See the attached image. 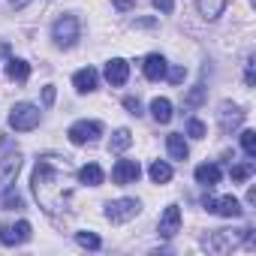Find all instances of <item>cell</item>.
<instances>
[{"label": "cell", "instance_id": "1", "mask_svg": "<svg viewBox=\"0 0 256 256\" xmlns=\"http://www.w3.org/2000/svg\"><path fill=\"white\" fill-rule=\"evenodd\" d=\"M70 172H72V166H70L66 157H40L36 160V169H34L30 184H34L36 202L48 214L70 208V196H72V190L66 187Z\"/></svg>", "mask_w": 256, "mask_h": 256}, {"label": "cell", "instance_id": "2", "mask_svg": "<svg viewBox=\"0 0 256 256\" xmlns=\"http://www.w3.org/2000/svg\"><path fill=\"white\" fill-rule=\"evenodd\" d=\"M250 238V226H244V229H214L211 235H205V250H211V253H229V250H235L238 244H244Z\"/></svg>", "mask_w": 256, "mask_h": 256}, {"label": "cell", "instance_id": "3", "mask_svg": "<svg viewBox=\"0 0 256 256\" xmlns=\"http://www.w3.org/2000/svg\"><path fill=\"white\" fill-rule=\"evenodd\" d=\"M78 36H82V24H78L76 16H60V18L54 22V28H52V40H54L60 48H72V46L78 42Z\"/></svg>", "mask_w": 256, "mask_h": 256}, {"label": "cell", "instance_id": "4", "mask_svg": "<svg viewBox=\"0 0 256 256\" xmlns=\"http://www.w3.org/2000/svg\"><path fill=\"white\" fill-rule=\"evenodd\" d=\"M10 126L16 133H28L34 126H40V108L34 102H16L10 112Z\"/></svg>", "mask_w": 256, "mask_h": 256}, {"label": "cell", "instance_id": "5", "mask_svg": "<svg viewBox=\"0 0 256 256\" xmlns=\"http://www.w3.org/2000/svg\"><path fill=\"white\" fill-rule=\"evenodd\" d=\"M139 211H142V202L139 199H114V202L106 205V217L112 223H130Z\"/></svg>", "mask_w": 256, "mask_h": 256}, {"label": "cell", "instance_id": "6", "mask_svg": "<svg viewBox=\"0 0 256 256\" xmlns=\"http://www.w3.org/2000/svg\"><path fill=\"white\" fill-rule=\"evenodd\" d=\"M66 136H70L72 145H90V142H96L102 136V124L100 120H76Z\"/></svg>", "mask_w": 256, "mask_h": 256}, {"label": "cell", "instance_id": "7", "mask_svg": "<svg viewBox=\"0 0 256 256\" xmlns=\"http://www.w3.org/2000/svg\"><path fill=\"white\" fill-rule=\"evenodd\" d=\"M139 175H142L139 160H118V163L112 166V181H114V184H136Z\"/></svg>", "mask_w": 256, "mask_h": 256}, {"label": "cell", "instance_id": "8", "mask_svg": "<svg viewBox=\"0 0 256 256\" xmlns=\"http://www.w3.org/2000/svg\"><path fill=\"white\" fill-rule=\"evenodd\" d=\"M30 223L28 220H18L16 226H0V241H4L6 247H16V244H24L30 241Z\"/></svg>", "mask_w": 256, "mask_h": 256}, {"label": "cell", "instance_id": "9", "mask_svg": "<svg viewBox=\"0 0 256 256\" xmlns=\"http://www.w3.org/2000/svg\"><path fill=\"white\" fill-rule=\"evenodd\" d=\"M18 172H22V157L18 154H6L4 160H0V193L16 184Z\"/></svg>", "mask_w": 256, "mask_h": 256}, {"label": "cell", "instance_id": "10", "mask_svg": "<svg viewBox=\"0 0 256 256\" xmlns=\"http://www.w3.org/2000/svg\"><path fill=\"white\" fill-rule=\"evenodd\" d=\"M220 130L223 133H232V130H238V126L244 124V112L238 108V106H232V102H220Z\"/></svg>", "mask_w": 256, "mask_h": 256}, {"label": "cell", "instance_id": "11", "mask_svg": "<svg viewBox=\"0 0 256 256\" xmlns=\"http://www.w3.org/2000/svg\"><path fill=\"white\" fill-rule=\"evenodd\" d=\"M126 78H130V64H126L124 58H112L106 64V82L120 88V84H126Z\"/></svg>", "mask_w": 256, "mask_h": 256}, {"label": "cell", "instance_id": "12", "mask_svg": "<svg viewBox=\"0 0 256 256\" xmlns=\"http://www.w3.org/2000/svg\"><path fill=\"white\" fill-rule=\"evenodd\" d=\"M160 235L163 238H172L178 229H181V208L178 205H166V211H163V217H160Z\"/></svg>", "mask_w": 256, "mask_h": 256}, {"label": "cell", "instance_id": "13", "mask_svg": "<svg viewBox=\"0 0 256 256\" xmlns=\"http://www.w3.org/2000/svg\"><path fill=\"white\" fill-rule=\"evenodd\" d=\"M142 70H145V78L160 82V78H166L169 64H166V58H163V54H148V58H145V64H142Z\"/></svg>", "mask_w": 256, "mask_h": 256}, {"label": "cell", "instance_id": "14", "mask_svg": "<svg viewBox=\"0 0 256 256\" xmlns=\"http://www.w3.org/2000/svg\"><path fill=\"white\" fill-rule=\"evenodd\" d=\"M96 82H100V76H96L94 66H84V70H78V72L72 76V84H76L78 94H90V90H96Z\"/></svg>", "mask_w": 256, "mask_h": 256}, {"label": "cell", "instance_id": "15", "mask_svg": "<svg viewBox=\"0 0 256 256\" xmlns=\"http://www.w3.org/2000/svg\"><path fill=\"white\" fill-rule=\"evenodd\" d=\"M211 214H220V217H241L244 214V208H241V202L235 199V196H223V199H214V211Z\"/></svg>", "mask_w": 256, "mask_h": 256}, {"label": "cell", "instance_id": "16", "mask_svg": "<svg viewBox=\"0 0 256 256\" xmlns=\"http://www.w3.org/2000/svg\"><path fill=\"white\" fill-rule=\"evenodd\" d=\"M226 4H229V0H196V10H199V16H202V18L214 22V18H220V16H223Z\"/></svg>", "mask_w": 256, "mask_h": 256}, {"label": "cell", "instance_id": "17", "mask_svg": "<svg viewBox=\"0 0 256 256\" xmlns=\"http://www.w3.org/2000/svg\"><path fill=\"white\" fill-rule=\"evenodd\" d=\"M196 181H199L202 187L220 184V166H217V163H202V166H196Z\"/></svg>", "mask_w": 256, "mask_h": 256}, {"label": "cell", "instance_id": "18", "mask_svg": "<svg viewBox=\"0 0 256 256\" xmlns=\"http://www.w3.org/2000/svg\"><path fill=\"white\" fill-rule=\"evenodd\" d=\"M166 148H169V157H172V160H187V157H190V145L184 142L181 133H172V136L166 139Z\"/></svg>", "mask_w": 256, "mask_h": 256}, {"label": "cell", "instance_id": "19", "mask_svg": "<svg viewBox=\"0 0 256 256\" xmlns=\"http://www.w3.org/2000/svg\"><path fill=\"white\" fill-rule=\"evenodd\" d=\"M6 76H10L12 82H28V76H30V64L22 60V58H10V60H6Z\"/></svg>", "mask_w": 256, "mask_h": 256}, {"label": "cell", "instance_id": "20", "mask_svg": "<svg viewBox=\"0 0 256 256\" xmlns=\"http://www.w3.org/2000/svg\"><path fill=\"white\" fill-rule=\"evenodd\" d=\"M102 178H106V175H102V169H100L96 163H88V166H82V169H78V181H82V184H88V187H100V184H102Z\"/></svg>", "mask_w": 256, "mask_h": 256}, {"label": "cell", "instance_id": "21", "mask_svg": "<svg viewBox=\"0 0 256 256\" xmlns=\"http://www.w3.org/2000/svg\"><path fill=\"white\" fill-rule=\"evenodd\" d=\"M133 145V133L126 130V126H120V130H114V136H112V142H108V151L112 154H120V151H126Z\"/></svg>", "mask_w": 256, "mask_h": 256}, {"label": "cell", "instance_id": "22", "mask_svg": "<svg viewBox=\"0 0 256 256\" xmlns=\"http://www.w3.org/2000/svg\"><path fill=\"white\" fill-rule=\"evenodd\" d=\"M151 114H154L157 124H169V120H172V102H169L166 96H157V100L151 102Z\"/></svg>", "mask_w": 256, "mask_h": 256}, {"label": "cell", "instance_id": "23", "mask_svg": "<svg viewBox=\"0 0 256 256\" xmlns=\"http://www.w3.org/2000/svg\"><path fill=\"white\" fill-rule=\"evenodd\" d=\"M148 175H151L154 184H166V181H172V166L163 163V160H154L151 169H148Z\"/></svg>", "mask_w": 256, "mask_h": 256}, {"label": "cell", "instance_id": "24", "mask_svg": "<svg viewBox=\"0 0 256 256\" xmlns=\"http://www.w3.org/2000/svg\"><path fill=\"white\" fill-rule=\"evenodd\" d=\"M229 175H232V181H235V184H244V181L253 175V163H250V160H247V163H238V166H232V172H229Z\"/></svg>", "mask_w": 256, "mask_h": 256}, {"label": "cell", "instance_id": "25", "mask_svg": "<svg viewBox=\"0 0 256 256\" xmlns=\"http://www.w3.org/2000/svg\"><path fill=\"white\" fill-rule=\"evenodd\" d=\"M76 241H78L82 247H88V250H100V247H102V241H100L96 232H76Z\"/></svg>", "mask_w": 256, "mask_h": 256}, {"label": "cell", "instance_id": "26", "mask_svg": "<svg viewBox=\"0 0 256 256\" xmlns=\"http://www.w3.org/2000/svg\"><path fill=\"white\" fill-rule=\"evenodd\" d=\"M241 148H244L247 157H256V133L253 130H244L241 133Z\"/></svg>", "mask_w": 256, "mask_h": 256}, {"label": "cell", "instance_id": "27", "mask_svg": "<svg viewBox=\"0 0 256 256\" xmlns=\"http://www.w3.org/2000/svg\"><path fill=\"white\" fill-rule=\"evenodd\" d=\"M4 208H6V211H12V208H24L22 196H18V193H12V187H10V190H4Z\"/></svg>", "mask_w": 256, "mask_h": 256}, {"label": "cell", "instance_id": "28", "mask_svg": "<svg viewBox=\"0 0 256 256\" xmlns=\"http://www.w3.org/2000/svg\"><path fill=\"white\" fill-rule=\"evenodd\" d=\"M187 136H190V139H205V124H202L199 118H193V120L187 124Z\"/></svg>", "mask_w": 256, "mask_h": 256}, {"label": "cell", "instance_id": "29", "mask_svg": "<svg viewBox=\"0 0 256 256\" xmlns=\"http://www.w3.org/2000/svg\"><path fill=\"white\" fill-rule=\"evenodd\" d=\"M166 78H169L172 84H181V82L187 78V70H184V66H172V70H166Z\"/></svg>", "mask_w": 256, "mask_h": 256}, {"label": "cell", "instance_id": "30", "mask_svg": "<svg viewBox=\"0 0 256 256\" xmlns=\"http://www.w3.org/2000/svg\"><path fill=\"white\" fill-rule=\"evenodd\" d=\"M124 108L139 118V114H142V102H139V96H124Z\"/></svg>", "mask_w": 256, "mask_h": 256}, {"label": "cell", "instance_id": "31", "mask_svg": "<svg viewBox=\"0 0 256 256\" xmlns=\"http://www.w3.org/2000/svg\"><path fill=\"white\" fill-rule=\"evenodd\" d=\"M244 82H247V84H256V58H247V66H244Z\"/></svg>", "mask_w": 256, "mask_h": 256}, {"label": "cell", "instance_id": "32", "mask_svg": "<svg viewBox=\"0 0 256 256\" xmlns=\"http://www.w3.org/2000/svg\"><path fill=\"white\" fill-rule=\"evenodd\" d=\"M202 94H205V90H202V84H196V88H193V90L187 94V100H184V102H187L190 108H196V106L202 102Z\"/></svg>", "mask_w": 256, "mask_h": 256}, {"label": "cell", "instance_id": "33", "mask_svg": "<svg viewBox=\"0 0 256 256\" xmlns=\"http://www.w3.org/2000/svg\"><path fill=\"white\" fill-rule=\"evenodd\" d=\"M154 6H157L160 12H172V10H175V0H154Z\"/></svg>", "mask_w": 256, "mask_h": 256}, {"label": "cell", "instance_id": "34", "mask_svg": "<svg viewBox=\"0 0 256 256\" xmlns=\"http://www.w3.org/2000/svg\"><path fill=\"white\" fill-rule=\"evenodd\" d=\"M42 102H46V106L54 102V84H46V88H42Z\"/></svg>", "mask_w": 256, "mask_h": 256}, {"label": "cell", "instance_id": "35", "mask_svg": "<svg viewBox=\"0 0 256 256\" xmlns=\"http://www.w3.org/2000/svg\"><path fill=\"white\" fill-rule=\"evenodd\" d=\"M112 4H114L118 10H133V6H136V0H112Z\"/></svg>", "mask_w": 256, "mask_h": 256}, {"label": "cell", "instance_id": "36", "mask_svg": "<svg viewBox=\"0 0 256 256\" xmlns=\"http://www.w3.org/2000/svg\"><path fill=\"white\" fill-rule=\"evenodd\" d=\"M10 4H12L16 10H22V6H28V4H30V0H10Z\"/></svg>", "mask_w": 256, "mask_h": 256}, {"label": "cell", "instance_id": "37", "mask_svg": "<svg viewBox=\"0 0 256 256\" xmlns=\"http://www.w3.org/2000/svg\"><path fill=\"white\" fill-rule=\"evenodd\" d=\"M247 202H250V205L256 202V187H250V190H247Z\"/></svg>", "mask_w": 256, "mask_h": 256}]
</instances>
